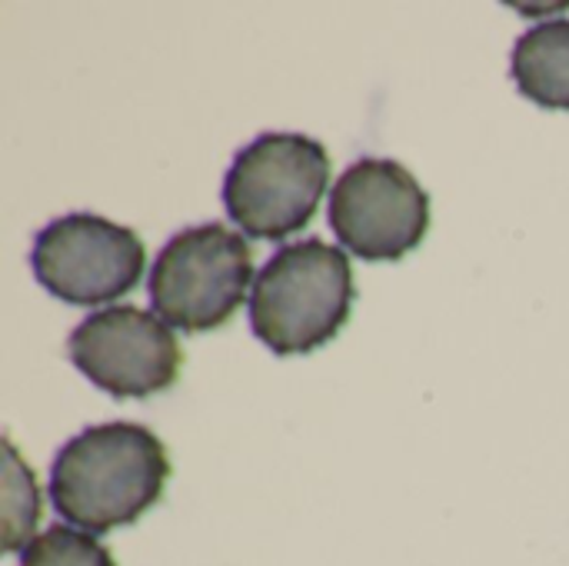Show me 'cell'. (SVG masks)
<instances>
[{
  "instance_id": "obj_8",
  "label": "cell",
  "mask_w": 569,
  "mask_h": 566,
  "mask_svg": "<svg viewBox=\"0 0 569 566\" xmlns=\"http://www.w3.org/2000/svg\"><path fill=\"white\" fill-rule=\"evenodd\" d=\"M510 77L523 97L547 110H569V20L530 27L510 57Z\"/></svg>"
},
{
  "instance_id": "obj_7",
  "label": "cell",
  "mask_w": 569,
  "mask_h": 566,
  "mask_svg": "<svg viewBox=\"0 0 569 566\" xmlns=\"http://www.w3.org/2000/svg\"><path fill=\"white\" fill-rule=\"evenodd\" d=\"M73 367L117 400L163 394L180 377V344L140 307H107L80 320L67 340Z\"/></svg>"
},
{
  "instance_id": "obj_3",
  "label": "cell",
  "mask_w": 569,
  "mask_h": 566,
  "mask_svg": "<svg viewBox=\"0 0 569 566\" xmlns=\"http://www.w3.org/2000/svg\"><path fill=\"white\" fill-rule=\"evenodd\" d=\"M330 153L307 133H260L223 177L227 217L253 240H283L303 230L327 193Z\"/></svg>"
},
{
  "instance_id": "obj_10",
  "label": "cell",
  "mask_w": 569,
  "mask_h": 566,
  "mask_svg": "<svg viewBox=\"0 0 569 566\" xmlns=\"http://www.w3.org/2000/svg\"><path fill=\"white\" fill-rule=\"evenodd\" d=\"M20 566H117V560L90 534L57 524L23 547Z\"/></svg>"
},
{
  "instance_id": "obj_5",
  "label": "cell",
  "mask_w": 569,
  "mask_h": 566,
  "mask_svg": "<svg viewBox=\"0 0 569 566\" xmlns=\"http://www.w3.org/2000/svg\"><path fill=\"white\" fill-rule=\"evenodd\" d=\"M330 230L360 260H403L430 230V193L390 157H363L330 193Z\"/></svg>"
},
{
  "instance_id": "obj_2",
  "label": "cell",
  "mask_w": 569,
  "mask_h": 566,
  "mask_svg": "<svg viewBox=\"0 0 569 566\" xmlns=\"http://www.w3.org/2000/svg\"><path fill=\"white\" fill-rule=\"evenodd\" d=\"M353 267L340 247L317 237L280 247L250 294V330L277 357L313 354L350 320Z\"/></svg>"
},
{
  "instance_id": "obj_4",
  "label": "cell",
  "mask_w": 569,
  "mask_h": 566,
  "mask_svg": "<svg viewBox=\"0 0 569 566\" xmlns=\"http://www.w3.org/2000/svg\"><path fill=\"white\" fill-rule=\"evenodd\" d=\"M250 277V244L220 224H200L160 250L150 270V304L167 327L207 334L240 310Z\"/></svg>"
},
{
  "instance_id": "obj_6",
  "label": "cell",
  "mask_w": 569,
  "mask_h": 566,
  "mask_svg": "<svg viewBox=\"0 0 569 566\" xmlns=\"http://www.w3.org/2000/svg\"><path fill=\"white\" fill-rule=\"evenodd\" d=\"M143 264V240L97 214H67L47 224L30 250L37 284L73 307H100L130 294Z\"/></svg>"
},
{
  "instance_id": "obj_9",
  "label": "cell",
  "mask_w": 569,
  "mask_h": 566,
  "mask_svg": "<svg viewBox=\"0 0 569 566\" xmlns=\"http://www.w3.org/2000/svg\"><path fill=\"white\" fill-rule=\"evenodd\" d=\"M3 497H0V514H3V550L13 554L30 544V534L40 520V490L30 474V467L20 460L17 447L3 440Z\"/></svg>"
},
{
  "instance_id": "obj_1",
  "label": "cell",
  "mask_w": 569,
  "mask_h": 566,
  "mask_svg": "<svg viewBox=\"0 0 569 566\" xmlns=\"http://www.w3.org/2000/svg\"><path fill=\"white\" fill-rule=\"evenodd\" d=\"M163 440L143 424H97L70 437L53 457V510L90 534L137 524L170 480Z\"/></svg>"
}]
</instances>
